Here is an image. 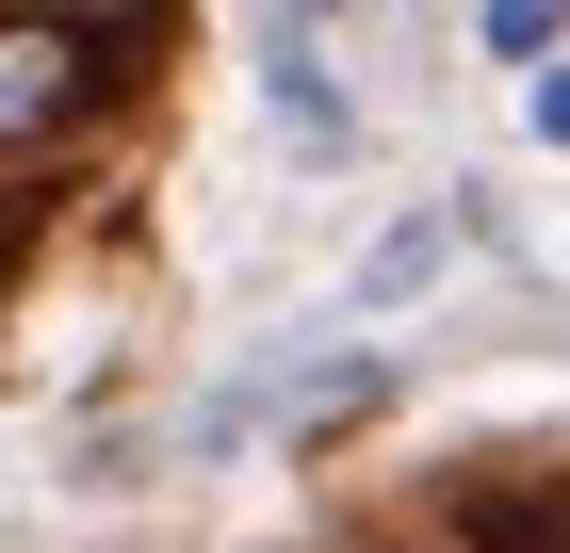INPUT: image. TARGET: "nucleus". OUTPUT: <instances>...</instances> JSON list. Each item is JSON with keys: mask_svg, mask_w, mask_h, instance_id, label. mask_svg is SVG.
I'll return each mask as SVG.
<instances>
[{"mask_svg": "<svg viewBox=\"0 0 570 553\" xmlns=\"http://www.w3.org/2000/svg\"><path fill=\"white\" fill-rule=\"evenodd\" d=\"M98 115H115V33L49 17V0H0V164H66Z\"/></svg>", "mask_w": 570, "mask_h": 553, "instance_id": "f257e3e1", "label": "nucleus"}, {"mask_svg": "<svg viewBox=\"0 0 570 553\" xmlns=\"http://www.w3.org/2000/svg\"><path fill=\"white\" fill-rule=\"evenodd\" d=\"M262 82H277V147H294V164H358V98H343V66L309 49V0H277Z\"/></svg>", "mask_w": 570, "mask_h": 553, "instance_id": "f03ea898", "label": "nucleus"}, {"mask_svg": "<svg viewBox=\"0 0 570 553\" xmlns=\"http://www.w3.org/2000/svg\"><path fill=\"white\" fill-rule=\"evenodd\" d=\"M456 260H473V213H407L392 245H375V260L343 277V309H407V294H440Z\"/></svg>", "mask_w": 570, "mask_h": 553, "instance_id": "7ed1b4c3", "label": "nucleus"}, {"mask_svg": "<svg viewBox=\"0 0 570 553\" xmlns=\"http://www.w3.org/2000/svg\"><path fill=\"white\" fill-rule=\"evenodd\" d=\"M554 33H570V0H473V49H489V66H538Z\"/></svg>", "mask_w": 570, "mask_h": 553, "instance_id": "20e7f679", "label": "nucleus"}, {"mask_svg": "<svg viewBox=\"0 0 570 553\" xmlns=\"http://www.w3.org/2000/svg\"><path fill=\"white\" fill-rule=\"evenodd\" d=\"M505 82H522V147H570V33L538 66H505Z\"/></svg>", "mask_w": 570, "mask_h": 553, "instance_id": "39448f33", "label": "nucleus"}, {"mask_svg": "<svg viewBox=\"0 0 570 553\" xmlns=\"http://www.w3.org/2000/svg\"><path fill=\"white\" fill-rule=\"evenodd\" d=\"M0 277H17V213H0Z\"/></svg>", "mask_w": 570, "mask_h": 553, "instance_id": "423d86ee", "label": "nucleus"}]
</instances>
